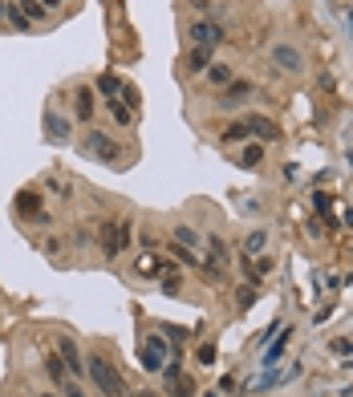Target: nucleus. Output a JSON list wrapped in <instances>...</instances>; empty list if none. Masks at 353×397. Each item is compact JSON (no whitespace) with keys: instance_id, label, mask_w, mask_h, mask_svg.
I'll list each match as a JSON object with an SVG mask.
<instances>
[{"instance_id":"obj_1","label":"nucleus","mask_w":353,"mask_h":397,"mask_svg":"<svg viewBox=\"0 0 353 397\" xmlns=\"http://www.w3.org/2000/svg\"><path fill=\"white\" fill-rule=\"evenodd\" d=\"M86 373H89V381L98 385V393H101V397H130L126 377L114 369L110 361L101 357V353H89V357H86Z\"/></svg>"},{"instance_id":"obj_2","label":"nucleus","mask_w":353,"mask_h":397,"mask_svg":"<svg viewBox=\"0 0 353 397\" xmlns=\"http://www.w3.org/2000/svg\"><path fill=\"white\" fill-rule=\"evenodd\" d=\"M81 154H86V159L106 162V166H114V171H126V166H122V162H126V150L118 146L106 130H98V126L86 130V138H81Z\"/></svg>"},{"instance_id":"obj_3","label":"nucleus","mask_w":353,"mask_h":397,"mask_svg":"<svg viewBox=\"0 0 353 397\" xmlns=\"http://www.w3.org/2000/svg\"><path fill=\"white\" fill-rule=\"evenodd\" d=\"M171 357H175V348H171V341H166L163 333L146 336L142 348H139V361H142V369H146V373H163Z\"/></svg>"},{"instance_id":"obj_4","label":"nucleus","mask_w":353,"mask_h":397,"mask_svg":"<svg viewBox=\"0 0 353 397\" xmlns=\"http://www.w3.org/2000/svg\"><path fill=\"white\" fill-rule=\"evenodd\" d=\"M187 37H191V45H199V49H219L227 33L219 21H195V25L187 29Z\"/></svg>"},{"instance_id":"obj_5","label":"nucleus","mask_w":353,"mask_h":397,"mask_svg":"<svg viewBox=\"0 0 353 397\" xmlns=\"http://www.w3.org/2000/svg\"><path fill=\"white\" fill-rule=\"evenodd\" d=\"M256 94V86L252 81H244V77H236L232 86H224L219 89V98H215V110H240L244 101Z\"/></svg>"},{"instance_id":"obj_6","label":"nucleus","mask_w":353,"mask_h":397,"mask_svg":"<svg viewBox=\"0 0 353 397\" xmlns=\"http://www.w3.org/2000/svg\"><path fill=\"white\" fill-rule=\"evenodd\" d=\"M134 272L146 276V280H159L163 272H179V263H171L166 256H159V251H142L139 260H134Z\"/></svg>"},{"instance_id":"obj_7","label":"nucleus","mask_w":353,"mask_h":397,"mask_svg":"<svg viewBox=\"0 0 353 397\" xmlns=\"http://www.w3.org/2000/svg\"><path fill=\"white\" fill-rule=\"evenodd\" d=\"M41 126H45V134L53 138V142H69V134H74V122L65 118L57 106H45V118H41Z\"/></svg>"},{"instance_id":"obj_8","label":"nucleus","mask_w":353,"mask_h":397,"mask_svg":"<svg viewBox=\"0 0 353 397\" xmlns=\"http://www.w3.org/2000/svg\"><path fill=\"white\" fill-rule=\"evenodd\" d=\"M16 215H21V219H33V223H49V211H45V203H41L37 191H21V195H16Z\"/></svg>"},{"instance_id":"obj_9","label":"nucleus","mask_w":353,"mask_h":397,"mask_svg":"<svg viewBox=\"0 0 353 397\" xmlns=\"http://www.w3.org/2000/svg\"><path fill=\"white\" fill-rule=\"evenodd\" d=\"M57 357L65 361V369H69V377H77V373H86V353L77 348L74 336H57Z\"/></svg>"},{"instance_id":"obj_10","label":"nucleus","mask_w":353,"mask_h":397,"mask_svg":"<svg viewBox=\"0 0 353 397\" xmlns=\"http://www.w3.org/2000/svg\"><path fill=\"white\" fill-rule=\"evenodd\" d=\"M272 65H277L280 74H301L304 57H301V49H292L289 41H280V45H272Z\"/></svg>"},{"instance_id":"obj_11","label":"nucleus","mask_w":353,"mask_h":397,"mask_svg":"<svg viewBox=\"0 0 353 397\" xmlns=\"http://www.w3.org/2000/svg\"><path fill=\"white\" fill-rule=\"evenodd\" d=\"M244 122H248V130H252V134L260 138V142H264V146H268V142H280V138H284V134H280V126L272 122V118H260V114H248Z\"/></svg>"},{"instance_id":"obj_12","label":"nucleus","mask_w":353,"mask_h":397,"mask_svg":"<svg viewBox=\"0 0 353 397\" xmlns=\"http://www.w3.org/2000/svg\"><path fill=\"white\" fill-rule=\"evenodd\" d=\"M289 341H292V328H284V324H280V333L264 345V369H277L280 357H284V348H289Z\"/></svg>"},{"instance_id":"obj_13","label":"nucleus","mask_w":353,"mask_h":397,"mask_svg":"<svg viewBox=\"0 0 353 397\" xmlns=\"http://www.w3.org/2000/svg\"><path fill=\"white\" fill-rule=\"evenodd\" d=\"M240 268H244V280H248V284H260V280L272 272V260H268V256H256V260H248V256H244Z\"/></svg>"},{"instance_id":"obj_14","label":"nucleus","mask_w":353,"mask_h":397,"mask_svg":"<svg viewBox=\"0 0 353 397\" xmlns=\"http://www.w3.org/2000/svg\"><path fill=\"white\" fill-rule=\"evenodd\" d=\"M219 138H224V146H244L248 138H252V130H248V122H227L224 130H219Z\"/></svg>"},{"instance_id":"obj_15","label":"nucleus","mask_w":353,"mask_h":397,"mask_svg":"<svg viewBox=\"0 0 353 397\" xmlns=\"http://www.w3.org/2000/svg\"><path fill=\"white\" fill-rule=\"evenodd\" d=\"M74 114H77V122H89V118H94V89H89V86H77Z\"/></svg>"},{"instance_id":"obj_16","label":"nucleus","mask_w":353,"mask_h":397,"mask_svg":"<svg viewBox=\"0 0 353 397\" xmlns=\"http://www.w3.org/2000/svg\"><path fill=\"white\" fill-rule=\"evenodd\" d=\"M215 61V49H199V45H191V53H187V74L195 77V74H207V65Z\"/></svg>"},{"instance_id":"obj_17","label":"nucleus","mask_w":353,"mask_h":397,"mask_svg":"<svg viewBox=\"0 0 353 397\" xmlns=\"http://www.w3.org/2000/svg\"><path fill=\"white\" fill-rule=\"evenodd\" d=\"M98 243H101V251H106V256H122V243H118V223H101L98 227Z\"/></svg>"},{"instance_id":"obj_18","label":"nucleus","mask_w":353,"mask_h":397,"mask_svg":"<svg viewBox=\"0 0 353 397\" xmlns=\"http://www.w3.org/2000/svg\"><path fill=\"white\" fill-rule=\"evenodd\" d=\"M240 166L244 171H260V166H264V142H244Z\"/></svg>"},{"instance_id":"obj_19","label":"nucleus","mask_w":353,"mask_h":397,"mask_svg":"<svg viewBox=\"0 0 353 397\" xmlns=\"http://www.w3.org/2000/svg\"><path fill=\"white\" fill-rule=\"evenodd\" d=\"M203 77H207V86H215V89H224V86H232V81H236L232 65H224V61H212Z\"/></svg>"},{"instance_id":"obj_20","label":"nucleus","mask_w":353,"mask_h":397,"mask_svg":"<svg viewBox=\"0 0 353 397\" xmlns=\"http://www.w3.org/2000/svg\"><path fill=\"white\" fill-rule=\"evenodd\" d=\"M171 231H175V243H183V248H191V251H199L203 256V236L191 223H179V227H171Z\"/></svg>"},{"instance_id":"obj_21","label":"nucleus","mask_w":353,"mask_h":397,"mask_svg":"<svg viewBox=\"0 0 353 397\" xmlns=\"http://www.w3.org/2000/svg\"><path fill=\"white\" fill-rule=\"evenodd\" d=\"M264 251H268V231H248V239H244V256L256 260V256H264Z\"/></svg>"},{"instance_id":"obj_22","label":"nucleus","mask_w":353,"mask_h":397,"mask_svg":"<svg viewBox=\"0 0 353 397\" xmlns=\"http://www.w3.org/2000/svg\"><path fill=\"white\" fill-rule=\"evenodd\" d=\"M13 4H16V9H21V13L29 16V21H33V25H41V21L49 16V9H45L41 0H13Z\"/></svg>"},{"instance_id":"obj_23","label":"nucleus","mask_w":353,"mask_h":397,"mask_svg":"<svg viewBox=\"0 0 353 397\" xmlns=\"http://www.w3.org/2000/svg\"><path fill=\"white\" fill-rule=\"evenodd\" d=\"M106 110L114 114V122H118V126H134V110H130V106H126V101H122V98L106 101Z\"/></svg>"},{"instance_id":"obj_24","label":"nucleus","mask_w":353,"mask_h":397,"mask_svg":"<svg viewBox=\"0 0 353 397\" xmlns=\"http://www.w3.org/2000/svg\"><path fill=\"white\" fill-rule=\"evenodd\" d=\"M98 94L106 101H114V98H122V81H118V77L114 74H106V77H98Z\"/></svg>"},{"instance_id":"obj_25","label":"nucleus","mask_w":353,"mask_h":397,"mask_svg":"<svg viewBox=\"0 0 353 397\" xmlns=\"http://www.w3.org/2000/svg\"><path fill=\"white\" fill-rule=\"evenodd\" d=\"M166 256H175V260L191 263V268H195V263H199V260H203L199 251H191V248H183V243H175V239H171V243H166Z\"/></svg>"},{"instance_id":"obj_26","label":"nucleus","mask_w":353,"mask_h":397,"mask_svg":"<svg viewBox=\"0 0 353 397\" xmlns=\"http://www.w3.org/2000/svg\"><path fill=\"white\" fill-rule=\"evenodd\" d=\"M256 296H260V292H256V284H248V280H244V284L236 288V304H240V308H252Z\"/></svg>"},{"instance_id":"obj_27","label":"nucleus","mask_w":353,"mask_h":397,"mask_svg":"<svg viewBox=\"0 0 353 397\" xmlns=\"http://www.w3.org/2000/svg\"><path fill=\"white\" fill-rule=\"evenodd\" d=\"M4 21H13L16 33H29V29H33V21H29V16L21 13V9H16V4H9V16H4Z\"/></svg>"},{"instance_id":"obj_28","label":"nucleus","mask_w":353,"mask_h":397,"mask_svg":"<svg viewBox=\"0 0 353 397\" xmlns=\"http://www.w3.org/2000/svg\"><path fill=\"white\" fill-rule=\"evenodd\" d=\"M195 361H199V365H215V341H203L199 353H195Z\"/></svg>"},{"instance_id":"obj_29","label":"nucleus","mask_w":353,"mask_h":397,"mask_svg":"<svg viewBox=\"0 0 353 397\" xmlns=\"http://www.w3.org/2000/svg\"><path fill=\"white\" fill-rule=\"evenodd\" d=\"M130 239H134V223H130V219H122V223H118V243H122V251L130 248Z\"/></svg>"},{"instance_id":"obj_30","label":"nucleus","mask_w":353,"mask_h":397,"mask_svg":"<svg viewBox=\"0 0 353 397\" xmlns=\"http://www.w3.org/2000/svg\"><path fill=\"white\" fill-rule=\"evenodd\" d=\"M313 207H317L321 215H333V198H329L325 191H317V195H313Z\"/></svg>"},{"instance_id":"obj_31","label":"nucleus","mask_w":353,"mask_h":397,"mask_svg":"<svg viewBox=\"0 0 353 397\" xmlns=\"http://www.w3.org/2000/svg\"><path fill=\"white\" fill-rule=\"evenodd\" d=\"M57 389H61V393H65V397H86V393H81V385H77V381H74V377H65V381H61V385H57Z\"/></svg>"},{"instance_id":"obj_32","label":"nucleus","mask_w":353,"mask_h":397,"mask_svg":"<svg viewBox=\"0 0 353 397\" xmlns=\"http://www.w3.org/2000/svg\"><path fill=\"white\" fill-rule=\"evenodd\" d=\"M163 336H171V341H183V336H191L183 324H163Z\"/></svg>"},{"instance_id":"obj_33","label":"nucleus","mask_w":353,"mask_h":397,"mask_svg":"<svg viewBox=\"0 0 353 397\" xmlns=\"http://www.w3.org/2000/svg\"><path fill=\"white\" fill-rule=\"evenodd\" d=\"M329 348H333L337 357H349V353H353V341H345V336H341V341H333Z\"/></svg>"},{"instance_id":"obj_34","label":"nucleus","mask_w":353,"mask_h":397,"mask_svg":"<svg viewBox=\"0 0 353 397\" xmlns=\"http://www.w3.org/2000/svg\"><path fill=\"white\" fill-rule=\"evenodd\" d=\"M74 243H81V248H86V243H89V227H77V236H74Z\"/></svg>"},{"instance_id":"obj_35","label":"nucleus","mask_w":353,"mask_h":397,"mask_svg":"<svg viewBox=\"0 0 353 397\" xmlns=\"http://www.w3.org/2000/svg\"><path fill=\"white\" fill-rule=\"evenodd\" d=\"M280 333V324H272V328H264V333H260V345H268V341H272V336Z\"/></svg>"},{"instance_id":"obj_36","label":"nucleus","mask_w":353,"mask_h":397,"mask_svg":"<svg viewBox=\"0 0 353 397\" xmlns=\"http://www.w3.org/2000/svg\"><path fill=\"white\" fill-rule=\"evenodd\" d=\"M130 397H163V393H154V389H130Z\"/></svg>"},{"instance_id":"obj_37","label":"nucleus","mask_w":353,"mask_h":397,"mask_svg":"<svg viewBox=\"0 0 353 397\" xmlns=\"http://www.w3.org/2000/svg\"><path fill=\"white\" fill-rule=\"evenodd\" d=\"M41 4H45V9H49V13H57V9H61L65 0H41Z\"/></svg>"},{"instance_id":"obj_38","label":"nucleus","mask_w":353,"mask_h":397,"mask_svg":"<svg viewBox=\"0 0 353 397\" xmlns=\"http://www.w3.org/2000/svg\"><path fill=\"white\" fill-rule=\"evenodd\" d=\"M4 16H9V0H0V21H4Z\"/></svg>"},{"instance_id":"obj_39","label":"nucleus","mask_w":353,"mask_h":397,"mask_svg":"<svg viewBox=\"0 0 353 397\" xmlns=\"http://www.w3.org/2000/svg\"><path fill=\"white\" fill-rule=\"evenodd\" d=\"M41 397H57V393H41Z\"/></svg>"},{"instance_id":"obj_40","label":"nucleus","mask_w":353,"mask_h":397,"mask_svg":"<svg viewBox=\"0 0 353 397\" xmlns=\"http://www.w3.org/2000/svg\"><path fill=\"white\" fill-rule=\"evenodd\" d=\"M349 29H353V16H349Z\"/></svg>"}]
</instances>
